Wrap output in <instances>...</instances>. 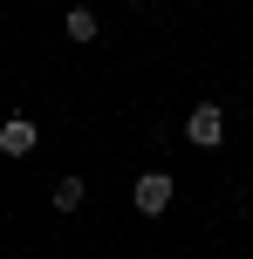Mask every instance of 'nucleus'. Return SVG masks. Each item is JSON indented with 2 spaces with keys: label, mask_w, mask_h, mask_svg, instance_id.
<instances>
[{
  "label": "nucleus",
  "mask_w": 253,
  "mask_h": 259,
  "mask_svg": "<svg viewBox=\"0 0 253 259\" xmlns=\"http://www.w3.org/2000/svg\"><path fill=\"white\" fill-rule=\"evenodd\" d=\"M171 198H178L171 170H144V178H137V191H130V205L144 211V219H164V211H171Z\"/></svg>",
  "instance_id": "f257e3e1"
},
{
  "label": "nucleus",
  "mask_w": 253,
  "mask_h": 259,
  "mask_svg": "<svg viewBox=\"0 0 253 259\" xmlns=\"http://www.w3.org/2000/svg\"><path fill=\"white\" fill-rule=\"evenodd\" d=\"M219 137H226V109H219V103H199V109L185 116V143H199V150H212Z\"/></svg>",
  "instance_id": "f03ea898"
},
{
  "label": "nucleus",
  "mask_w": 253,
  "mask_h": 259,
  "mask_svg": "<svg viewBox=\"0 0 253 259\" xmlns=\"http://www.w3.org/2000/svg\"><path fill=\"white\" fill-rule=\"evenodd\" d=\"M34 143H41V130L27 123V116H7V123H0V150H7V157H34Z\"/></svg>",
  "instance_id": "7ed1b4c3"
},
{
  "label": "nucleus",
  "mask_w": 253,
  "mask_h": 259,
  "mask_svg": "<svg viewBox=\"0 0 253 259\" xmlns=\"http://www.w3.org/2000/svg\"><path fill=\"white\" fill-rule=\"evenodd\" d=\"M62 34H68V41H96V34H103V21H96L89 7H68V14H62Z\"/></svg>",
  "instance_id": "20e7f679"
},
{
  "label": "nucleus",
  "mask_w": 253,
  "mask_h": 259,
  "mask_svg": "<svg viewBox=\"0 0 253 259\" xmlns=\"http://www.w3.org/2000/svg\"><path fill=\"white\" fill-rule=\"evenodd\" d=\"M82 198H89L82 178H62V184H55V211H82Z\"/></svg>",
  "instance_id": "39448f33"
}]
</instances>
